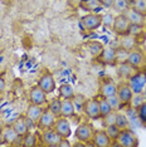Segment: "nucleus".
Returning a JSON list of instances; mask_svg holds the SVG:
<instances>
[{
  "mask_svg": "<svg viewBox=\"0 0 146 147\" xmlns=\"http://www.w3.org/2000/svg\"><path fill=\"white\" fill-rule=\"evenodd\" d=\"M93 133H95V127L91 125V123L87 122H82L77 126L74 131V137L77 141H79L81 143H89L92 142V138H93Z\"/></svg>",
  "mask_w": 146,
  "mask_h": 147,
  "instance_id": "nucleus-1",
  "label": "nucleus"
},
{
  "mask_svg": "<svg viewBox=\"0 0 146 147\" xmlns=\"http://www.w3.org/2000/svg\"><path fill=\"white\" fill-rule=\"evenodd\" d=\"M127 83H128V86H130L134 94H136V93H142L146 87V72H142L140 69H137V71L127 79Z\"/></svg>",
  "mask_w": 146,
  "mask_h": 147,
  "instance_id": "nucleus-2",
  "label": "nucleus"
},
{
  "mask_svg": "<svg viewBox=\"0 0 146 147\" xmlns=\"http://www.w3.org/2000/svg\"><path fill=\"white\" fill-rule=\"evenodd\" d=\"M111 29L117 36H124L130 33L131 24L126 19V16L124 14H117L115 16V20H114V24H112Z\"/></svg>",
  "mask_w": 146,
  "mask_h": 147,
  "instance_id": "nucleus-3",
  "label": "nucleus"
},
{
  "mask_svg": "<svg viewBox=\"0 0 146 147\" xmlns=\"http://www.w3.org/2000/svg\"><path fill=\"white\" fill-rule=\"evenodd\" d=\"M81 24L86 32H95L102 25V15L88 13L87 15H83L81 19Z\"/></svg>",
  "mask_w": 146,
  "mask_h": 147,
  "instance_id": "nucleus-4",
  "label": "nucleus"
},
{
  "mask_svg": "<svg viewBox=\"0 0 146 147\" xmlns=\"http://www.w3.org/2000/svg\"><path fill=\"white\" fill-rule=\"evenodd\" d=\"M116 142L121 147H136L139 145V138L130 128H126V129H121Z\"/></svg>",
  "mask_w": 146,
  "mask_h": 147,
  "instance_id": "nucleus-5",
  "label": "nucleus"
},
{
  "mask_svg": "<svg viewBox=\"0 0 146 147\" xmlns=\"http://www.w3.org/2000/svg\"><path fill=\"white\" fill-rule=\"evenodd\" d=\"M47 93H45L43 89L39 87L38 84L30 87L29 89V103H33V105H38V106H43L45 103H48V98H47Z\"/></svg>",
  "mask_w": 146,
  "mask_h": 147,
  "instance_id": "nucleus-6",
  "label": "nucleus"
},
{
  "mask_svg": "<svg viewBox=\"0 0 146 147\" xmlns=\"http://www.w3.org/2000/svg\"><path fill=\"white\" fill-rule=\"evenodd\" d=\"M47 94H51L57 89V83H55V79H54V76L49 72H45L39 77L38 79V83H36Z\"/></svg>",
  "mask_w": 146,
  "mask_h": 147,
  "instance_id": "nucleus-7",
  "label": "nucleus"
},
{
  "mask_svg": "<svg viewBox=\"0 0 146 147\" xmlns=\"http://www.w3.org/2000/svg\"><path fill=\"white\" fill-rule=\"evenodd\" d=\"M82 112H84V115L87 116L89 119H93V121L99 119L101 118V113H99L98 99L97 98H87Z\"/></svg>",
  "mask_w": 146,
  "mask_h": 147,
  "instance_id": "nucleus-8",
  "label": "nucleus"
},
{
  "mask_svg": "<svg viewBox=\"0 0 146 147\" xmlns=\"http://www.w3.org/2000/svg\"><path fill=\"white\" fill-rule=\"evenodd\" d=\"M116 94H117L118 99H120L122 107L124 106H130V102H131V98H132V96H134V93H132L127 81H121L120 83H118Z\"/></svg>",
  "mask_w": 146,
  "mask_h": 147,
  "instance_id": "nucleus-9",
  "label": "nucleus"
},
{
  "mask_svg": "<svg viewBox=\"0 0 146 147\" xmlns=\"http://www.w3.org/2000/svg\"><path fill=\"white\" fill-rule=\"evenodd\" d=\"M62 137L55 132L54 128H48L43 129L41 132V142L44 146L48 147H58V143L61 141Z\"/></svg>",
  "mask_w": 146,
  "mask_h": 147,
  "instance_id": "nucleus-10",
  "label": "nucleus"
},
{
  "mask_svg": "<svg viewBox=\"0 0 146 147\" xmlns=\"http://www.w3.org/2000/svg\"><path fill=\"white\" fill-rule=\"evenodd\" d=\"M53 128L55 129V132H57L62 138H64V137L69 138L72 135V127H71V123H69L67 117H63V116L57 117Z\"/></svg>",
  "mask_w": 146,
  "mask_h": 147,
  "instance_id": "nucleus-11",
  "label": "nucleus"
},
{
  "mask_svg": "<svg viewBox=\"0 0 146 147\" xmlns=\"http://www.w3.org/2000/svg\"><path fill=\"white\" fill-rule=\"evenodd\" d=\"M97 61L103 65H117V55H116V48L114 47H105L102 54L97 58Z\"/></svg>",
  "mask_w": 146,
  "mask_h": 147,
  "instance_id": "nucleus-12",
  "label": "nucleus"
},
{
  "mask_svg": "<svg viewBox=\"0 0 146 147\" xmlns=\"http://www.w3.org/2000/svg\"><path fill=\"white\" fill-rule=\"evenodd\" d=\"M55 119H57V117L53 115L52 112H49L48 109H43L42 115L39 117L38 122H36V127H38L41 131L53 128V126H54V123H55Z\"/></svg>",
  "mask_w": 146,
  "mask_h": 147,
  "instance_id": "nucleus-13",
  "label": "nucleus"
},
{
  "mask_svg": "<svg viewBox=\"0 0 146 147\" xmlns=\"http://www.w3.org/2000/svg\"><path fill=\"white\" fill-rule=\"evenodd\" d=\"M117 92V83H115L112 79H103L99 83L98 93L102 97H110L114 96Z\"/></svg>",
  "mask_w": 146,
  "mask_h": 147,
  "instance_id": "nucleus-14",
  "label": "nucleus"
},
{
  "mask_svg": "<svg viewBox=\"0 0 146 147\" xmlns=\"http://www.w3.org/2000/svg\"><path fill=\"white\" fill-rule=\"evenodd\" d=\"M145 62V55L141 51H139L137 48L132 49L128 52V58H127V63L131 67H134L135 69H140L142 64Z\"/></svg>",
  "mask_w": 146,
  "mask_h": 147,
  "instance_id": "nucleus-15",
  "label": "nucleus"
},
{
  "mask_svg": "<svg viewBox=\"0 0 146 147\" xmlns=\"http://www.w3.org/2000/svg\"><path fill=\"white\" fill-rule=\"evenodd\" d=\"M92 142L97 147H108V146H111V143H112V141L110 140V137L107 136L105 129H95Z\"/></svg>",
  "mask_w": 146,
  "mask_h": 147,
  "instance_id": "nucleus-16",
  "label": "nucleus"
},
{
  "mask_svg": "<svg viewBox=\"0 0 146 147\" xmlns=\"http://www.w3.org/2000/svg\"><path fill=\"white\" fill-rule=\"evenodd\" d=\"M3 133V138H4V142L8 143V145H15L19 140H22V137L15 132V129L13 128V126H6L4 127V129L1 131Z\"/></svg>",
  "mask_w": 146,
  "mask_h": 147,
  "instance_id": "nucleus-17",
  "label": "nucleus"
},
{
  "mask_svg": "<svg viewBox=\"0 0 146 147\" xmlns=\"http://www.w3.org/2000/svg\"><path fill=\"white\" fill-rule=\"evenodd\" d=\"M13 128L15 129V132L18 133L19 136L22 137H24L26 133H28L29 131H30V128H29V126H28V123H26V119H25V116H20V117H18V118L15 119L14 122H13Z\"/></svg>",
  "mask_w": 146,
  "mask_h": 147,
  "instance_id": "nucleus-18",
  "label": "nucleus"
},
{
  "mask_svg": "<svg viewBox=\"0 0 146 147\" xmlns=\"http://www.w3.org/2000/svg\"><path fill=\"white\" fill-rule=\"evenodd\" d=\"M117 43H118V47H120V48H124L128 52L132 51V49H135V48H137V39L131 34L120 36Z\"/></svg>",
  "mask_w": 146,
  "mask_h": 147,
  "instance_id": "nucleus-19",
  "label": "nucleus"
},
{
  "mask_svg": "<svg viewBox=\"0 0 146 147\" xmlns=\"http://www.w3.org/2000/svg\"><path fill=\"white\" fill-rule=\"evenodd\" d=\"M116 67H117V68H116V72H117L118 78H121L122 81H127V79L137 71V69H135L134 67H131L127 62L122 63V64H117Z\"/></svg>",
  "mask_w": 146,
  "mask_h": 147,
  "instance_id": "nucleus-20",
  "label": "nucleus"
},
{
  "mask_svg": "<svg viewBox=\"0 0 146 147\" xmlns=\"http://www.w3.org/2000/svg\"><path fill=\"white\" fill-rule=\"evenodd\" d=\"M86 48H87V51L89 54H91V57L97 59L98 57L102 54V52H103L105 45H103V43H101L98 40H88L86 43Z\"/></svg>",
  "mask_w": 146,
  "mask_h": 147,
  "instance_id": "nucleus-21",
  "label": "nucleus"
},
{
  "mask_svg": "<svg viewBox=\"0 0 146 147\" xmlns=\"http://www.w3.org/2000/svg\"><path fill=\"white\" fill-rule=\"evenodd\" d=\"M42 112H43V106H38V105L29 103L28 108H26V112H25V117L36 125V122H38V119H39V117H41Z\"/></svg>",
  "mask_w": 146,
  "mask_h": 147,
  "instance_id": "nucleus-22",
  "label": "nucleus"
},
{
  "mask_svg": "<svg viewBox=\"0 0 146 147\" xmlns=\"http://www.w3.org/2000/svg\"><path fill=\"white\" fill-rule=\"evenodd\" d=\"M126 16L128 22H130L131 25H140L144 26V15H141L140 13H137L134 8H130L124 14Z\"/></svg>",
  "mask_w": 146,
  "mask_h": 147,
  "instance_id": "nucleus-23",
  "label": "nucleus"
},
{
  "mask_svg": "<svg viewBox=\"0 0 146 147\" xmlns=\"http://www.w3.org/2000/svg\"><path fill=\"white\" fill-rule=\"evenodd\" d=\"M76 113H77V109L73 105L72 99H62V116L72 118L76 116Z\"/></svg>",
  "mask_w": 146,
  "mask_h": 147,
  "instance_id": "nucleus-24",
  "label": "nucleus"
},
{
  "mask_svg": "<svg viewBox=\"0 0 146 147\" xmlns=\"http://www.w3.org/2000/svg\"><path fill=\"white\" fill-rule=\"evenodd\" d=\"M79 6L88 13H93L102 8L99 0H79Z\"/></svg>",
  "mask_w": 146,
  "mask_h": 147,
  "instance_id": "nucleus-25",
  "label": "nucleus"
},
{
  "mask_svg": "<svg viewBox=\"0 0 146 147\" xmlns=\"http://www.w3.org/2000/svg\"><path fill=\"white\" fill-rule=\"evenodd\" d=\"M58 92H59V96H61L62 99H72L73 96L76 94L74 88H73V86L69 84V83H63V84H61L58 88Z\"/></svg>",
  "mask_w": 146,
  "mask_h": 147,
  "instance_id": "nucleus-26",
  "label": "nucleus"
},
{
  "mask_svg": "<svg viewBox=\"0 0 146 147\" xmlns=\"http://www.w3.org/2000/svg\"><path fill=\"white\" fill-rule=\"evenodd\" d=\"M112 8L117 14H125L131 8V0H114Z\"/></svg>",
  "mask_w": 146,
  "mask_h": 147,
  "instance_id": "nucleus-27",
  "label": "nucleus"
},
{
  "mask_svg": "<svg viewBox=\"0 0 146 147\" xmlns=\"http://www.w3.org/2000/svg\"><path fill=\"white\" fill-rule=\"evenodd\" d=\"M47 109L49 112H52L55 117L62 116V99L61 98H54L51 102H48Z\"/></svg>",
  "mask_w": 146,
  "mask_h": 147,
  "instance_id": "nucleus-28",
  "label": "nucleus"
},
{
  "mask_svg": "<svg viewBox=\"0 0 146 147\" xmlns=\"http://www.w3.org/2000/svg\"><path fill=\"white\" fill-rule=\"evenodd\" d=\"M116 126L120 129H126L130 128V121H128V117L122 112H117V118H116Z\"/></svg>",
  "mask_w": 146,
  "mask_h": 147,
  "instance_id": "nucleus-29",
  "label": "nucleus"
},
{
  "mask_svg": "<svg viewBox=\"0 0 146 147\" xmlns=\"http://www.w3.org/2000/svg\"><path fill=\"white\" fill-rule=\"evenodd\" d=\"M105 131L107 133V136L110 137V140H111L112 142H116L118 138V135H120L121 129L118 128L116 125H110V126H106L105 127Z\"/></svg>",
  "mask_w": 146,
  "mask_h": 147,
  "instance_id": "nucleus-30",
  "label": "nucleus"
},
{
  "mask_svg": "<svg viewBox=\"0 0 146 147\" xmlns=\"http://www.w3.org/2000/svg\"><path fill=\"white\" fill-rule=\"evenodd\" d=\"M98 105H99V113H101V118L103 116H106L107 113H110L111 111H114V109L111 108V106L108 105L107 99H106V97H99L98 98Z\"/></svg>",
  "mask_w": 146,
  "mask_h": 147,
  "instance_id": "nucleus-31",
  "label": "nucleus"
},
{
  "mask_svg": "<svg viewBox=\"0 0 146 147\" xmlns=\"http://www.w3.org/2000/svg\"><path fill=\"white\" fill-rule=\"evenodd\" d=\"M72 101H73V105H74L76 109H77V111H82V109H83V106H84L86 101H87V98H86L84 94H81V93H76V94L73 96Z\"/></svg>",
  "mask_w": 146,
  "mask_h": 147,
  "instance_id": "nucleus-32",
  "label": "nucleus"
},
{
  "mask_svg": "<svg viewBox=\"0 0 146 147\" xmlns=\"http://www.w3.org/2000/svg\"><path fill=\"white\" fill-rule=\"evenodd\" d=\"M131 8L141 15H146V0H131Z\"/></svg>",
  "mask_w": 146,
  "mask_h": 147,
  "instance_id": "nucleus-33",
  "label": "nucleus"
},
{
  "mask_svg": "<svg viewBox=\"0 0 146 147\" xmlns=\"http://www.w3.org/2000/svg\"><path fill=\"white\" fill-rule=\"evenodd\" d=\"M144 102H145L144 94H142V93H136V94L132 96L131 102H130V106H131L132 109H135V111H136V109H137Z\"/></svg>",
  "mask_w": 146,
  "mask_h": 147,
  "instance_id": "nucleus-34",
  "label": "nucleus"
},
{
  "mask_svg": "<svg viewBox=\"0 0 146 147\" xmlns=\"http://www.w3.org/2000/svg\"><path fill=\"white\" fill-rule=\"evenodd\" d=\"M23 146H25V147H33V146H35L36 145V141H38V138L35 137L34 133H32L30 131H29L26 135L23 137Z\"/></svg>",
  "mask_w": 146,
  "mask_h": 147,
  "instance_id": "nucleus-35",
  "label": "nucleus"
},
{
  "mask_svg": "<svg viewBox=\"0 0 146 147\" xmlns=\"http://www.w3.org/2000/svg\"><path fill=\"white\" fill-rule=\"evenodd\" d=\"M117 112L118 111H111L106 116L102 117V123L103 126H110V125H116V118H117Z\"/></svg>",
  "mask_w": 146,
  "mask_h": 147,
  "instance_id": "nucleus-36",
  "label": "nucleus"
},
{
  "mask_svg": "<svg viewBox=\"0 0 146 147\" xmlns=\"http://www.w3.org/2000/svg\"><path fill=\"white\" fill-rule=\"evenodd\" d=\"M136 115H137V118L141 125L146 127V101L136 109Z\"/></svg>",
  "mask_w": 146,
  "mask_h": 147,
  "instance_id": "nucleus-37",
  "label": "nucleus"
},
{
  "mask_svg": "<svg viewBox=\"0 0 146 147\" xmlns=\"http://www.w3.org/2000/svg\"><path fill=\"white\" fill-rule=\"evenodd\" d=\"M106 99H107V102H108V105L111 106V108L114 109V111H120L121 109V102H120V99H118V97L117 94H114V96H110V97H106Z\"/></svg>",
  "mask_w": 146,
  "mask_h": 147,
  "instance_id": "nucleus-38",
  "label": "nucleus"
},
{
  "mask_svg": "<svg viewBox=\"0 0 146 147\" xmlns=\"http://www.w3.org/2000/svg\"><path fill=\"white\" fill-rule=\"evenodd\" d=\"M116 55H117V64L126 63L127 62V58H128V51L118 47V48L116 49Z\"/></svg>",
  "mask_w": 146,
  "mask_h": 147,
  "instance_id": "nucleus-39",
  "label": "nucleus"
},
{
  "mask_svg": "<svg viewBox=\"0 0 146 147\" xmlns=\"http://www.w3.org/2000/svg\"><path fill=\"white\" fill-rule=\"evenodd\" d=\"M115 20V16L111 13H106V14L102 15V25L107 26V28H111L112 24H114Z\"/></svg>",
  "mask_w": 146,
  "mask_h": 147,
  "instance_id": "nucleus-40",
  "label": "nucleus"
},
{
  "mask_svg": "<svg viewBox=\"0 0 146 147\" xmlns=\"http://www.w3.org/2000/svg\"><path fill=\"white\" fill-rule=\"evenodd\" d=\"M71 146H72V143L67 137L61 138V141H59V143H58V147H71Z\"/></svg>",
  "mask_w": 146,
  "mask_h": 147,
  "instance_id": "nucleus-41",
  "label": "nucleus"
},
{
  "mask_svg": "<svg viewBox=\"0 0 146 147\" xmlns=\"http://www.w3.org/2000/svg\"><path fill=\"white\" fill-rule=\"evenodd\" d=\"M99 1H101V5L105 8H112V5H114V0H99Z\"/></svg>",
  "mask_w": 146,
  "mask_h": 147,
  "instance_id": "nucleus-42",
  "label": "nucleus"
},
{
  "mask_svg": "<svg viewBox=\"0 0 146 147\" xmlns=\"http://www.w3.org/2000/svg\"><path fill=\"white\" fill-rule=\"evenodd\" d=\"M5 87H6V84H5V81L1 78V77H0V94H1V93L5 91Z\"/></svg>",
  "mask_w": 146,
  "mask_h": 147,
  "instance_id": "nucleus-43",
  "label": "nucleus"
},
{
  "mask_svg": "<svg viewBox=\"0 0 146 147\" xmlns=\"http://www.w3.org/2000/svg\"><path fill=\"white\" fill-rule=\"evenodd\" d=\"M142 94H144V98H145V101H146V87H145L144 92H142Z\"/></svg>",
  "mask_w": 146,
  "mask_h": 147,
  "instance_id": "nucleus-44",
  "label": "nucleus"
},
{
  "mask_svg": "<svg viewBox=\"0 0 146 147\" xmlns=\"http://www.w3.org/2000/svg\"><path fill=\"white\" fill-rule=\"evenodd\" d=\"M144 28L146 29V15L144 16Z\"/></svg>",
  "mask_w": 146,
  "mask_h": 147,
  "instance_id": "nucleus-45",
  "label": "nucleus"
}]
</instances>
